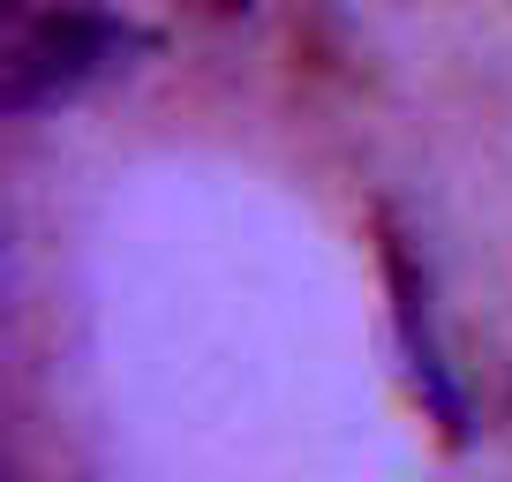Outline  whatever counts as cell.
I'll return each instance as SVG.
<instances>
[{
	"label": "cell",
	"mask_w": 512,
	"mask_h": 482,
	"mask_svg": "<svg viewBox=\"0 0 512 482\" xmlns=\"http://www.w3.org/2000/svg\"><path fill=\"white\" fill-rule=\"evenodd\" d=\"M128 46V31L83 0H16L8 8V106H46V98L83 91L91 76H106L113 53Z\"/></svg>",
	"instance_id": "cell-1"
},
{
	"label": "cell",
	"mask_w": 512,
	"mask_h": 482,
	"mask_svg": "<svg viewBox=\"0 0 512 482\" xmlns=\"http://www.w3.org/2000/svg\"><path fill=\"white\" fill-rule=\"evenodd\" d=\"M189 8H211V16H226V8H241V0H189Z\"/></svg>",
	"instance_id": "cell-2"
}]
</instances>
